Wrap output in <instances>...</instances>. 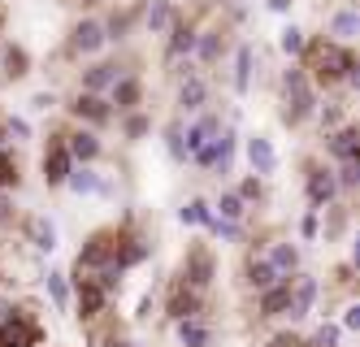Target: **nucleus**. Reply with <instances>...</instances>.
I'll return each mask as SVG.
<instances>
[{"instance_id": "obj_1", "label": "nucleus", "mask_w": 360, "mask_h": 347, "mask_svg": "<svg viewBox=\"0 0 360 347\" xmlns=\"http://www.w3.org/2000/svg\"><path fill=\"white\" fill-rule=\"evenodd\" d=\"M300 70L308 74V83H313V92H330V87H356V78H360V65H356V52L347 44H334L326 35L317 39H308L304 52H300Z\"/></svg>"}, {"instance_id": "obj_2", "label": "nucleus", "mask_w": 360, "mask_h": 347, "mask_svg": "<svg viewBox=\"0 0 360 347\" xmlns=\"http://www.w3.org/2000/svg\"><path fill=\"white\" fill-rule=\"evenodd\" d=\"M317 92L313 83H308V74L300 65H291L287 74H282V126H304L308 118L317 113Z\"/></svg>"}, {"instance_id": "obj_3", "label": "nucleus", "mask_w": 360, "mask_h": 347, "mask_svg": "<svg viewBox=\"0 0 360 347\" xmlns=\"http://www.w3.org/2000/svg\"><path fill=\"white\" fill-rule=\"evenodd\" d=\"M122 226H126V222H122ZM122 226H100V230H91V234L83 239L79 256H74L70 278H87V274H96V270H109V265H113V248H117V239H122Z\"/></svg>"}, {"instance_id": "obj_4", "label": "nucleus", "mask_w": 360, "mask_h": 347, "mask_svg": "<svg viewBox=\"0 0 360 347\" xmlns=\"http://www.w3.org/2000/svg\"><path fill=\"white\" fill-rule=\"evenodd\" d=\"M178 278H183L191 291H209L213 286V278H217V256H213V248L209 244H187V252H183V265H178Z\"/></svg>"}, {"instance_id": "obj_5", "label": "nucleus", "mask_w": 360, "mask_h": 347, "mask_svg": "<svg viewBox=\"0 0 360 347\" xmlns=\"http://www.w3.org/2000/svg\"><path fill=\"white\" fill-rule=\"evenodd\" d=\"M39 343H44V326L27 308H13L0 322V347H39Z\"/></svg>"}, {"instance_id": "obj_6", "label": "nucleus", "mask_w": 360, "mask_h": 347, "mask_svg": "<svg viewBox=\"0 0 360 347\" xmlns=\"http://www.w3.org/2000/svg\"><path fill=\"white\" fill-rule=\"evenodd\" d=\"M304 196L313 204V213L330 208L334 196H339V187H334V170L321 165V161H304Z\"/></svg>"}, {"instance_id": "obj_7", "label": "nucleus", "mask_w": 360, "mask_h": 347, "mask_svg": "<svg viewBox=\"0 0 360 347\" xmlns=\"http://www.w3.org/2000/svg\"><path fill=\"white\" fill-rule=\"evenodd\" d=\"M70 170H74V161H70V152H65V130H53L44 156H39V174H44L48 187H65Z\"/></svg>"}, {"instance_id": "obj_8", "label": "nucleus", "mask_w": 360, "mask_h": 347, "mask_svg": "<svg viewBox=\"0 0 360 347\" xmlns=\"http://www.w3.org/2000/svg\"><path fill=\"white\" fill-rule=\"evenodd\" d=\"M105 26H100L96 18H79L70 26V39H65V52L70 57H96L100 48H105Z\"/></svg>"}, {"instance_id": "obj_9", "label": "nucleus", "mask_w": 360, "mask_h": 347, "mask_svg": "<svg viewBox=\"0 0 360 347\" xmlns=\"http://www.w3.org/2000/svg\"><path fill=\"white\" fill-rule=\"evenodd\" d=\"M74 282V308H79V322L83 326H91V322H100V317L109 313V296L100 291L91 278H70Z\"/></svg>"}, {"instance_id": "obj_10", "label": "nucleus", "mask_w": 360, "mask_h": 347, "mask_svg": "<svg viewBox=\"0 0 360 347\" xmlns=\"http://www.w3.org/2000/svg\"><path fill=\"white\" fill-rule=\"evenodd\" d=\"M165 313H169V322H187V317H200L204 313V296L200 291H191L183 278H174L169 282V296H165Z\"/></svg>"}, {"instance_id": "obj_11", "label": "nucleus", "mask_w": 360, "mask_h": 347, "mask_svg": "<svg viewBox=\"0 0 360 347\" xmlns=\"http://www.w3.org/2000/svg\"><path fill=\"white\" fill-rule=\"evenodd\" d=\"M195 22L178 13L169 22V31H165V61H191V52H195Z\"/></svg>"}, {"instance_id": "obj_12", "label": "nucleus", "mask_w": 360, "mask_h": 347, "mask_svg": "<svg viewBox=\"0 0 360 347\" xmlns=\"http://www.w3.org/2000/svg\"><path fill=\"white\" fill-rule=\"evenodd\" d=\"M65 109H70V118H79L87 130H100V126L113 118L109 100H105V96H87V92H74V100L65 104Z\"/></svg>"}, {"instance_id": "obj_13", "label": "nucleus", "mask_w": 360, "mask_h": 347, "mask_svg": "<svg viewBox=\"0 0 360 347\" xmlns=\"http://www.w3.org/2000/svg\"><path fill=\"white\" fill-rule=\"evenodd\" d=\"M65 152H70V161H74V165H91V161H100L105 144H100L96 130L79 126V130H70V135H65Z\"/></svg>"}, {"instance_id": "obj_14", "label": "nucleus", "mask_w": 360, "mask_h": 347, "mask_svg": "<svg viewBox=\"0 0 360 347\" xmlns=\"http://www.w3.org/2000/svg\"><path fill=\"white\" fill-rule=\"evenodd\" d=\"M139 104H143V83H139L135 74H122L117 83L109 87V109L113 113H135Z\"/></svg>"}, {"instance_id": "obj_15", "label": "nucleus", "mask_w": 360, "mask_h": 347, "mask_svg": "<svg viewBox=\"0 0 360 347\" xmlns=\"http://www.w3.org/2000/svg\"><path fill=\"white\" fill-rule=\"evenodd\" d=\"M326 152L334 156V161H356V156H360V130L352 126V122H343L339 130H330V135H326Z\"/></svg>"}, {"instance_id": "obj_16", "label": "nucleus", "mask_w": 360, "mask_h": 347, "mask_svg": "<svg viewBox=\"0 0 360 347\" xmlns=\"http://www.w3.org/2000/svg\"><path fill=\"white\" fill-rule=\"evenodd\" d=\"M291 282H295V274L291 278H278L274 286H265L261 296H256L261 317H287V308H291Z\"/></svg>"}, {"instance_id": "obj_17", "label": "nucleus", "mask_w": 360, "mask_h": 347, "mask_svg": "<svg viewBox=\"0 0 360 347\" xmlns=\"http://www.w3.org/2000/svg\"><path fill=\"white\" fill-rule=\"evenodd\" d=\"M313 304H317V278L295 274V282H291V308H287V317H291V322H304V317L313 313Z\"/></svg>"}, {"instance_id": "obj_18", "label": "nucleus", "mask_w": 360, "mask_h": 347, "mask_svg": "<svg viewBox=\"0 0 360 347\" xmlns=\"http://www.w3.org/2000/svg\"><path fill=\"white\" fill-rule=\"evenodd\" d=\"M122 78V65L117 61H96V65H87L83 70V87L79 92H87V96H105L113 83Z\"/></svg>"}, {"instance_id": "obj_19", "label": "nucleus", "mask_w": 360, "mask_h": 347, "mask_svg": "<svg viewBox=\"0 0 360 347\" xmlns=\"http://www.w3.org/2000/svg\"><path fill=\"white\" fill-rule=\"evenodd\" d=\"M217 130H221V118L217 113H200L191 126H183V148H187V156H195L204 144L217 135Z\"/></svg>"}, {"instance_id": "obj_20", "label": "nucleus", "mask_w": 360, "mask_h": 347, "mask_svg": "<svg viewBox=\"0 0 360 347\" xmlns=\"http://www.w3.org/2000/svg\"><path fill=\"white\" fill-rule=\"evenodd\" d=\"M22 234H27V244L35 252H53L57 248V226L48 222V217H39V213H31V217L22 222Z\"/></svg>"}, {"instance_id": "obj_21", "label": "nucleus", "mask_w": 360, "mask_h": 347, "mask_svg": "<svg viewBox=\"0 0 360 347\" xmlns=\"http://www.w3.org/2000/svg\"><path fill=\"white\" fill-rule=\"evenodd\" d=\"M248 165H252L256 178H265V174L278 170V152H274V144H269L265 135H252V139H248Z\"/></svg>"}, {"instance_id": "obj_22", "label": "nucleus", "mask_w": 360, "mask_h": 347, "mask_svg": "<svg viewBox=\"0 0 360 347\" xmlns=\"http://www.w3.org/2000/svg\"><path fill=\"white\" fill-rule=\"evenodd\" d=\"M204 104H209V83H204L200 74L183 78V87H178V109H183V113H200Z\"/></svg>"}, {"instance_id": "obj_23", "label": "nucleus", "mask_w": 360, "mask_h": 347, "mask_svg": "<svg viewBox=\"0 0 360 347\" xmlns=\"http://www.w3.org/2000/svg\"><path fill=\"white\" fill-rule=\"evenodd\" d=\"M221 52H226V31H221V26H213V31H200V35H195V52H191L195 61L213 65V61H221Z\"/></svg>"}, {"instance_id": "obj_24", "label": "nucleus", "mask_w": 360, "mask_h": 347, "mask_svg": "<svg viewBox=\"0 0 360 347\" xmlns=\"http://www.w3.org/2000/svg\"><path fill=\"white\" fill-rule=\"evenodd\" d=\"M265 260L274 265V274H278V278H291V274H300V248H295V244H287V239H282V244H274Z\"/></svg>"}, {"instance_id": "obj_25", "label": "nucleus", "mask_w": 360, "mask_h": 347, "mask_svg": "<svg viewBox=\"0 0 360 347\" xmlns=\"http://www.w3.org/2000/svg\"><path fill=\"white\" fill-rule=\"evenodd\" d=\"M243 282L256 291V296H261L265 286H274V282H278V274H274V265H269L265 256H248V265H243Z\"/></svg>"}, {"instance_id": "obj_26", "label": "nucleus", "mask_w": 360, "mask_h": 347, "mask_svg": "<svg viewBox=\"0 0 360 347\" xmlns=\"http://www.w3.org/2000/svg\"><path fill=\"white\" fill-rule=\"evenodd\" d=\"M65 187H70L74 196H96V191H105V178H100L91 165H74L70 178H65Z\"/></svg>"}, {"instance_id": "obj_27", "label": "nucleus", "mask_w": 360, "mask_h": 347, "mask_svg": "<svg viewBox=\"0 0 360 347\" xmlns=\"http://www.w3.org/2000/svg\"><path fill=\"white\" fill-rule=\"evenodd\" d=\"M0 65H5V78H27L31 74V52L22 44H5L0 48Z\"/></svg>"}, {"instance_id": "obj_28", "label": "nucleus", "mask_w": 360, "mask_h": 347, "mask_svg": "<svg viewBox=\"0 0 360 347\" xmlns=\"http://www.w3.org/2000/svg\"><path fill=\"white\" fill-rule=\"evenodd\" d=\"M178 343L183 347H213V330L200 317H187V322H178Z\"/></svg>"}, {"instance_id": "obj_29", "label": "nucleus", "mask_w": 360, "mask_h": 347, "mask_svg": "<svg viewBox=\"0 0 360 347\" xmlns=\"http://www.w3.org/2000/svg\"><path fill=\"white\" fill-rule=\"evenodd\" d=\"M174 18H178L174 0H152V5H148V13H143V22H148V31H152V35H165Z\"/></svg>"}, {"instance_id": "obj_30", "label": "nucleus", "mask_w": 360, "mask_h": 347, "mask_svg": "<svg viewBox=\"0 0 360 347\" xmlns=\"http://www.w3.org/2000/svg\"><path fill=\"white\" fill-rule=\"evenodd\" d=\"M252 65H256V48L239 44V52H235V92L239 96H248V87H252Z\"/></svg>"}, {"instance_id": "obj_31", "label": "nucleus", "mask_w": 360, "mask_h": 347, "mask_svg": "<svg viewBox=\"0 0 360 347\" xmlns=\"http://www.w3.org/2000/svg\"><path fill=\"white\" fill-rule=\"evenodd\" d=\"M178 222H183V226H209L213 222V204L204 196H191L183 208H178Z\"/></svg>"}, {"instance_id": "obj_32", "label": "nucleus", "mask_w": 360, "mask_h": 347, "mask_svg": "<svg viewBox=\"0 0 360 347\" xmlns=\"http://www.w3.org/2000/svg\"><path fill=\"white\" fill-rule=\"evenodd\" d=\"M352 35H356V13H352V9H339V13L330 18V35H326V39H334V44H347Z\"/></svg>"}, {"instance_id": "obj_33", "label": "nucleus", "mask_w": 360, "mask_h": 347, "mask_svg": "<svg viewBox=\"0 0 360 347\" xmlns=\"http://www.w3.org/2000/svg\"><path fill=\"white\" fill-rule=\"evenodd\" d=\"M22 182V165H18V156L9 148H0V191H13V187Z\"/></svg>"}, {"instance_id": "obj_34", "label": "nucleus", "mask_w": 360, "mask_h": 347, "mask_svg": "<svg viewBox=\"0 0 360 347\" xmlns=\"http://www.w3.org/2000/svg\"><path fill=\"white\" fill-rule=\"evenodd\" d=\"M213 208H217L213 217H221V222H235V226L243 222V213H248V204H243V200H239L235 191H226V196H221V200H217Z\"/></svg>"}, {"instance_id": "obj_35", "label": "nucleus", "mask_w": 360, "mask_h": 347, "mask_svg": "<svg viewBox=\"0 0 360 347\" xmlns=\"http://www.w3.org/2000/svg\"><path fill=\"white\" fill-rule=\"evenodd\" d=\"M304 44H308V35L300 31L295 22H291V26H282V31H278V48L287 52V57H295V61H300V52H304Z\"/></svg>"}, {"instance_id": "obj_36", "label": "nucleus", "mask_w": 360, "mask_h": 347, "mask_svg": "<svg viewBox=\"0 0 360 347\" xmlns=\"http://www.w3.org/2000/svg\"><path fill=\"white\" fill-rule=\"evenodd\" d=\"M135 18H139V9H122V13H113L109 22H100V26H105V39H126V31H131Z\"/></svg>"}, {"instance_id": "obj_37", "label": "nucleus", "mask_w": 360, "mask_h": 347, "mask_svg": "<svg viewBox=\"0 0 360 347\" xmlns=\"http://www.w3.org/2000/svg\"><path fill=\"white\" fill-rule=\"evenodd\" d=\"M44 286H48V300H53L61 313L70 308V286H65V274H48L44 278Z\"/></svg>"}, {"instance_id": "obj_38", "label": "nucleus", "mask_w": 360, "mask_h": 347, "mask_svg": "<svg viewBox=\"0 0 360 347\" xmlns=\"http://www.w3.org/2000/svg\"><path fill=\"white\" fill-rule=\"evenodd\" d=\"M339 334H343L339 326H334V322H326V326H317L313 334L304 339V347H339Z\"/></svg>"}, {"instance_id": "obj_39", "label": "nucleus", "mask_w": 360, "mask_h": 347, "mask_svg": "<svg viewBox=\"0 0 360 347\" xmlns=\"http://www.w3.org/2000/svg\"><path fill=\"white\" fill-rule=\"evenodd\" d=\"M148 130H152V118H148V113H139V109L126 113V122H122V135H126V139H143Z\"/></svg>"}, {"instance_id": "obj_40", "label": "nucleus", "mask_w": 360, "mask_h": 347, "mask_svg": "<svg viewBox=\"0 0 360 347\" xmlns=\"http://www.w3.org/2000/svg\"><path fill=\"white\" fill-rule=\"evenodd\" d=\"M165 152L174 161H187V148H183V122H169L165 126Z\"/></svg>"}, {"instance_id": "obj_41", "label": "nucleus", "mask_w": 360, "mask_h": 347, "mask_svg": "<svg viewBox=\"0 0 360 347\" xmlns=\"http://www.w3.org/2000/svg\"><path fill=\"white\" fill-rule=\"evenodd\" d=\"M243 204H256V200H265V182L261 178H256V174H248L243 182H239V191H235Z\"/></svg>"}, {"instance_id": "obj_42", "label": "nucleus", "mask_w": 360, "mask_h": 347, "mask_svg": "<svg viewBox=\"0 0 360 347\" xmlns=\"http://www.w3.org/2000/svg\"><path fill=\"white\" fill-rule=\"evenodd\" d=\"M356 178H360V165L356 161H343L339 170H334V187H339V191H352Z\"/></svg>"}, {"instance_id": "obj_43", "label": "nucleus", "mask_w": 360, "mask_h": 347, "mask_svg": "<svg viewBox=\"0 0 360 347\" xmlns=\"http://www.w3.org/2000/svg\"><path fill=\"white\" fill-rule=\"evenodd\" d=\"M317 118H321V126H326V135L343 126V109H339V104H317Z\"/></svg>"}, {"instance_id": "obj_44", "label": "nucleus", "mask_w": 360, "mask_h": 347, "mask_svg": "<svg viewBox=\"0 0 360 347\" xmlns=\"http://www.w3.org/2000/svg\"><path fill=\"white\" fill-rule=\"evenodd\" d=\"M326 213H330V222H326V239H339V234L347 230V208H334V204H330Z\"/></svg>"}, {"instance_id": "obj_45", "label": "nucleus", "mask_w": 360, "mask_h": 347, "mask_svg": "<svg viewBox=\"0 0 360 347\" xmlns=\"http://www.w3.org/2000/svg\"><path fill=\"white\" fill-rule=\"evenodd\" d=\"M204 230H213L217 239H239V234H243V226H235V222H221V217H213V222L204 226Z\"/></svg>"}, {"instance_id": "obj_46", "label": "nucleus", "mask_w": 360, "mask_h": 347, "mask_svg": "<svg viewBox=\"0 0 360 347\" xmlns=\"http://www.w3.org/2000/svg\"><path fill=\"white\" fill-rule=\"evenodd\" d=\"M5 135H9V139H31V122H27V118H9V122H5Z\"/></svg>"}, {"instance_id": "obj_47", "label": "nucleus", "mask_w": 360, "mask_h": 347, "mask_svg": "<svg viewBox=\"0 0 360 347\" xmlns=\"http://www.w3.org/2000/svg\"><path fill=\"white\" fill-rule=\"evenodd\" d=\"M300 234H304V239H317V234H321V217H317L313 208H308L304 217H300Z\"/></svg>"}, {"instance_id": "obj_48", "label": "nucleus", "mask_w": 360, "mask_h": 347, "mask_svg": "<svg viewBox=\"0 0 360 347\" xmlns=\"http://www.w3.org/2000/svg\"><path fill=\"white\" fill-rule=\"evenodd\" d=\"M13 217H18L13 196H9V191H0V226H13Z\"/></svg>"}, {"instance_id": "obj_49", "label": "nucleus", "mask_w": 360, "mask_h": 347, "mask_svg": "<svg viewBox=\"0 0 360 347\" xmlns=\"http://www.w3.org/2000/svg\"><path fill=\"white\" fill-rule=\"evenodd\" d=\"M265 347H304V339H300L295 330H278V334H274Z\"/></svg>"}, {"instance_id": "obj_50", "label": "nucleus", "mask_w": 360, "mask_h": 347, "mask_svg": "<svg viewBox=\"0 0 360 347\" xmlns=\"http://www.w3.org/2000/svg\"><path fill=\"white\" fill-rule=\"evenodd\" d=\"M343 330H360V304H352V308L343 313Z\"/></svg>"}, {"instance_id": "obj_51", "label": "nucleus", "mask_w": 360, "mask_h": 347, "mask_svg": "<svg viewBox=\"0 0 360 347\" xmlns=\"http://www.w3.org/2000/svg\"><path fill=\"white\" fill-rule=\"evenodd\" d=\"M31 104H35L39 113H48V109H53V104H57V96H53V92H39V96H35Z\"/></svg>"}, {"instance_id": "obj_52", "label": "nucleus", "mask_w": 360, "mask_h": 347, "mask_svg": "<svg viewBox=\"0 0 360 347\" xmlns=\"http://www.w3.org/2000/svg\"><path fill=\"white\" fill-rule=\"evenodd\" d=\"M334 282H339V286H352V265H339V270H334Z\"/></svg>"}, {"instance_id": "obj_53", "label": "nucleus", "mask_w": 360, "mask_h": 347, "mask_svg": "<svg viewBox=\"0 0 360 347\" xmlns=\"http://www.w3.org/2000/svg\"><path fill=\"white\" fill-rule=\"evenodd\" d=\"M100 347H139V343H135V339H117V334H113V339H105Z\"/></svg>"}, {"instance_id": "obj_54", "label": "nucleus", "mask_w": 360, "mask_h": 347, "mask_svg": "<svg viewBox=\"0 0 360 347\" xmlns=\"http://www.w3.org/2000/svg\"><path fill=\"white\" fill-rule=\"evenodd\" d=\"M265 5H269V9H274V13H287V9H291V5H295V0H265Z\"/></svg>"}, {"instance_id": "obj_55", "label": "nucleus", "mask_w": 360, "mask_h": 347, "mask_svg": "<svg viewBox=\"0 0 360 347\" xmlns=\"http://www.w3.org/2000/svg\"><path fill=\"white\" fill-rule=\"evenodd\" d=\"M61 5H96V0H61Z\"/></svg>"}, {"instance_id": "obj_56", "label": "nucleus", "mask_w": 360, "mask_h": 347, "mask_svg": "<svg viewBox=\"0 0 360 347\" xmlns=\"http://www.w3.org/2000/svg\"><path fill=\"white\" fill-rule=\"evenodd\" d=\"M9 144V135H5V122H0V148H5Z\"/></svg>"}, {"instance_id": "obj_57", "label": "nucleus", "mask_w": 360, "mask_h": 347, "mask_svg": "<svg viewBox=\"0 0 360 347\" xmlns=\"http://www.w3.org/2000/svg\"><path fill=\"white\" fill-rule=\"evenodd\" d=\"M0 31H5V5H0Z\"/></svg>"}]
</instances>
